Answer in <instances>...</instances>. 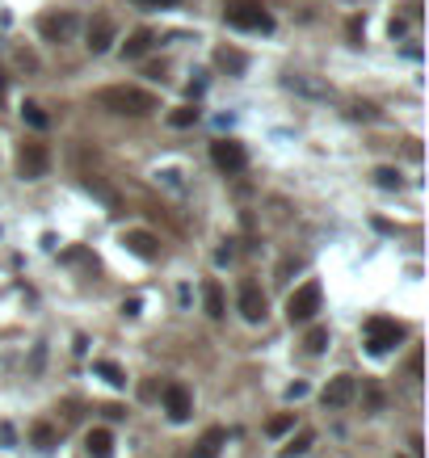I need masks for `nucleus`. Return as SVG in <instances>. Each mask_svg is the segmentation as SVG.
Instances as JSON below:
<instances>
[{
  "mask_svg": "<svg viewBox=\"0 0 429 458\" xmlns=\"http://www.w3.org/2000/svg\"><path fill=\"white\" fill-rule=\"evenodd\" d=\"M97 105L114 110V114H131V118H147L160 110V101L147 89H135V85H110V89H97Z\"/></svg>",
  "mask_w": 429,
  "mask_h": 458,
  "instance_id": "f257e3e1",
  "label": "nucleus"
},
{
  "mask_svg": "<svg viewBox=\"0 0 429 458\" xmlns=\"http://www.w3.org/2000/svg\"><path fill=\"white\" fill-rule=\"evenodd\" d=\"M223 21L232 30H248V34H270L274 30V17H270V9L261 0H228Z\"/></svg>",
  "mask_w": 429,
  "mask_h": 458,
  "instance_id": "f03ea898",
  "label": "nucleus"
},
{
  "mask_svg": "<svg viewBox=\"0 0 429 458\" xmlns=\"http://www.w3.org/2000/svg\"><path fill=\"white\" fill-rule=\"evenodd\" d=\"M316 311H320V282H303L299 290H290V299H286V320L307 324Z\"/></svg>",
  "mask_w": 429,
  "mask_h": 458,
  "instance_id": "7ed1b4c3",
  "label": "nucleus"
},
{
  "mask_svg": "<svg viewBox=\"0 0 429 458\" xmlns=\"http://www.w3.org/2000/svg\"><path fill=\"white\" fill-rule=\"evenodd\" d=\"M400 341H404V324L387 320V316L366 320V349H371V353H387V349H396Z\"/></svg>",
  "mask_w": 429,
  "mask_h": 458,
  "instance_id": "20e7f679",
  "label": "nucleus"
},
{
  "mask_svg": "<svg viewBox=\"0 0 429 458\" xmlns=\"http://www.w3.org/2000/svg\"><path fill=\"white\" fill-rule=\"evenodd\" d=\"M47 169H51L47 143H21L17 147V173H21V181H38V177H47Z\"/></svg>",
  "mask_w": 429,
  "mask_h": 458,
  "instance_id": "39448f33",
  "label": "nucleus"
},
{
  "mask_svg": "<svg viewBox=\"0 0 429 458\" xmlns=\"http://www.w3.org/2000/svg\"><path fill=\"white\" fill-rule=\"evenodd\" d=\"M76 30H80V17L76 13H43L38 17V34L47 38V43H72L76 38Z\"/></svg>",
  "mask_w": 429,
  "mask_h": 458,
  "instance_id": "423d86ee",
  "label": "nucleus"
},
{
  "mask_svg": "<svg viewBox=\"0 0 429 458\" xmlns=\"http://www.w3.org/2000/svg\"><path fill=\"white\" fill-rule=\"evenodd\" d=\"M211 160H215L223 173H244L248 151H244V143H236V139H215V143H211Z\"/></svg>",
  "mask_w": 429,
  "mask_h": 458,
  "instance_id": "0eeeda50",
  "label": "nucleus"
},
{
  "mask_svg": "<svg viewBox=\"0 0 429 458\" xmlns=\"http://www.w3.org/2000/svg\"><path fill=\"white\" fill-rule=\"evenodd\" d=\"M164 412H169V420H190V412H194V395L181 387V383H169L164 387Z\"/></svg>",
  "mask_w": 429,
  "mask_h": 458,
  "instance_id": "6e6552de",
  "label": "nucleus"
},
{
  "mask_svg": "<svg viewBox=\"0 0 429 458\" xmlns=\"http://www.w3.org/2000/svg\"><path fill=\"white\" fill-rule=\"evenodd\" d=\"M354 395H358V383L349 374H337V378H329L320 400H324V408H345V404H354Z\"/></svg>",
  "mask_w": 429,
  "mask_h": 458,
  "instance_id": "1a4fd4ad",
  "label": "nucleus"
},
{
  "mask_svg": "<svg viewBox=\"0 0 429 458\" xmlns=\"http://www.w3.org/2000/svg\"><path fill=\"white\" fill-rule=\"evenodd\" d=\"M240 316L248 324L265 320V294H261L257 282H244V286H240Z\"/></svg>",
  "mask_w": 429,
  "mask_h": 458,
  "instance_id": "9d476101",
  "label": "nucleus"
},
{
  "mask_svg": "<svg viewBox=\"0 0 429 458\" xmlns=\"http://www.w3.org/2000/svg\"><path fill=\"white\" fill-rule=\"evenodd\" d=\"M114 34H118V30H114L110 17H93V21H89V50H93V55H105V50L114 46Z\"/></svg>",
  "mask_w": 429,
  "mask_h": 458,
  "instance_id": "9b49d317",
  "label": "nucleus"
},
{
  "mask_svg": "<svg viewBox=\"0 0 429 458\" xmlns=\"http://www.w3.org/2000/svg\"><path fill=\"white\" fill-rule=\"evenodd\" d=\"M228 446V429L223 425H211L202 437H198V446H194V458H219V450Z\"/></svg>",
  "mask_w": 429,
  "mask_h": 458,
  "instance_id": "f8f14e48",
  "label": "nucleus"
},
{
  "mask_svg": "<svg viewBox=\"0 0 429 458\" xmlns=\"http://www.w3.org/2000/svg\"><path fill=\"white\" fill-rule=\"evenodd\" d=\"M122 244H127V252H135L139 261H156V257H160V248H156V235H152V231H127V235H122Z\"/></svg>",
  "mask_w": 429,
  "mask_h": 458,
  "instance_id": "ddd939ff",
  "label": "nucleus"
},
{
  "mask_svg": "<svg viewBox=\"0 0 429 458\" xmlns=\"http://www.w3.org/2000/svg\"><path fill=\"white\" fill-rule=\"evenodd\" d=\"M202 303H206V316L211 320H223L228 316V299H223V286L219 282H206L202 286Z\"/></svg>",
  "mask_w": 429,
  "mask_h": 458,
  "instance_id": "4468645a",
  "label": "nucleus"
},
{
  "mask_svg": "<svg viewBox=\"0 0 429 458\" xmlns=\"http://www.w3.org/2000/svg\"><path fill=\"white\" fill-rule=\"evenodd\" d=\"M85 450H89V458H110L114 454V433L110 429H89Z\"/></svg>",
  "mask_w": 429,
  "mask_h": 458,
  "instance_id": "2eb2a0df",
  "label": "nucleus"
},
{
  "mask_svg": "<svg viewBox=\"0 0 429 458\" xmlns=\"http://www.w3.org/2000/svg\"><path fill=\"white\" fill-rule=\"evenodd\" d=\"M215 63H219L223 72H232V76H240V72L248 68V59H244L240 50H232V46H219V50H215Z\"/></svg>",
  "mask_w": 429,
  "mask_h": 458,
  "instance_id": "dca6fc26",
  "label": "nucleus"
},
{
  "mask_svg": "<svg viewBox=\"0 0 429 458\" xmlns=\"http://www.w3.org/2000/svg\"><path fill=\"white\" fill-rule=\"evenodd\" d=\"M147 46H152V30H135V34L122 43V55H127V59H139V55H147Z\"/></svg>",
  "mask_w": 429,
  "mask_h": 458,
  "instance_id": "f3484780",
  "label": "nucleus"
},
{
  "mask_svg": "<svg viewBox=\"0 0 429 458\" xmlns=\"http://www.w3.org/2000/svg\"><path fill=\"white\" fill-rule=\"evenodd\" d=\"M21 118H26L34 131H47V127H51V118L43 114V105H34V101H26V105H21Z\"/></svg>",
  "mask_w": 429,
  "mask_h": 458,
  "instance_id": "a211bd4d",
  "label": "nucleus"
},
{
  "mask_svg": "<svg viewBox=\"0 0 429 458\" xmlns=\"http://www.w3.org/2000/svg\"><path fill=\"white\" fill-rule=\"evenodd\" d=\"M312 446H316V433H312V429H303V433H299V437H295L290 446H282V454H286V458H295V454H307Z\"/></svg>",
  "mask_w": 429,
  "mask_h": 458,
  "instance_id": "6ab92c4d",
  "label": "nucleus"
},
{
  "mask_svg": "<svg viewBox=\"0 0 429 458\" xmlns=\"http://www.w3.org/2000/svg\"><path fill=\"white\" fill-rule=\"evenodd\" d=\"M303 345H307V353H324V349H329V328H324V324H316V328L307 332V341H303Z\"/></svg>",
  "mask_w": 429,
  "mask_h": 458,
  "instance_id": "aec40b11",
  "label": "nucleus"
},
{
  "mask_svg": "<svg viewBox=\"0 0 429 458\" xmlns=\"http://www.w3.org/2000/svg\"><path fill=\"white\" fill-rule=\"evenodd\" d=\"M30 437H34V446H38V450H55V442H59V433H55L51 425H34V429H30Z\"/></svg>",
  "mask_w": 429,
  "mask_h": 458,
  "instance_id": "412c9836",
  "label": "nucleus"
},
{
  "mask_svg": "<svg viewBox=\"0 0 429 458\" xmlns=\"http://www.w3.org/2000/svg\"><path fill=\"white\" fill-rule=\"evenodd\" d=\"M286 89H299V92H312V97H324V85H316V80H307V76H286Z\"/></svg>",
  "mask_w": 429,
  "mask_h": 458,
  "instance_id": "4be33fe9",
  "label": "nucleus"
},
{
  "mask_svg": "<svg viewBox=\"0 0 429 458\" xmlns=\"http://www.w3.org/2000/svg\"><path fill=\"white\" fill-rule=\"evenodd\" d=\"M97 374H101V378H105L110 387H127V374L114 366V362H97Z\"/></svg>",
  "mask_w": 429,
  "mask_h": 458,
  "instance_id": "5701e85b",
  "label": "nucleus"
},
{
  "mask_svg": "<svg viewBox=\"0 0 429 458\" xmlns=\"http://www.w3.org/2000/svg\"><path fill=\"white\" fill-rule=\"evenodd\" d=\"M169 122H173V127H194V122H198V110H194V105H181V110L169 114Z\"/></svg>",
  "mask_w": 429,
  "mask_h": 458,
  "instance_id": "b1692460",
  "label": "nucleus"
},
{
  "mask_svg": "<svg viewBox=\"0 0 429 458\" xmlns=\"http://www.w3.org/2000/svg\"><path fill=\"white\" fill-rule=\"evenodd\" d=\"M375 185H383V189H400V173H396V169H375Z\"/></svg>",
  "mask_w": 429,
  "mask_h": 458,
  "instance_id": "393cba45",
  "label": "nucleus"
},
{
  "mask_svg": "<svg viewBox=\"0 0 429 458\" xmlns=\"http://www.w3.org/2000/svg\"><path fill=\"white\" fill-rule=\"evenodd\" d=\"M366 408H371V416L383 412V391L375 387V383H366Z\"/></svg>",
  "mask_w": 429,
  "mask_h": 458,
  "instance_id": "a878e982",
  "label": "nucleus"
},
{
  "mask_svg": "<svg viewBox=\"0 0 429 458\" xmlns=\"http://www.w3.org/2000/svg\"><path fill=\"white\" fill-rule=\"evenodd\" d=\"M290 425H295V416H274V420L265 425V433H274V437H278V433H286Z\"/></svg>",
  "mask_w": 429,
  "mask_h": 458,
  "instance_id": "bb28decb",
  "label": "nucleus"
},
{
  "mask_svg": "<svg viewBox=\"0 0 429 458\" xmlns=\"http://www.w3.org/2000/svg\"><path fill=\"white\" fill-rule=\"evenodd\" d=\"M135 4H143V9H177L181 0H135Z\"/></svg>",
  "mask_w": 429,
  "mask_h": 458,
  "instance_id": "cd10ccee",
  "label": "nucleus"
},
{
  "mask_svg": "<svg viewBox=\"0 0 429 458\" xmlns=\"http://www.w3.org/2000/svg\"><path fill=\"white\" fill-rule=\"evenodd\" d=\"M354 118H375V105H366V101H358V105H354Z\"/></svg>",
  "mask_w": 429,
  "mask_h": 458,
  "instance_id": "c85d7f7f",
  "label": "nucleus"
},
{
  "mask_svg": "<svg viewBox=\"0 0 429 458\" xmlns=\"http://www.w3.org/2000/svg\"><path fill=\"white\" fill-rule=\"evenodd\" d=\"M307 395V383H295V387H286V400H303Z\"/></svg>",
  "mask_w": 429,
  "mask_h": 458,
  "instance_id": "c756f323",
  "label": "nucleus"
},
{
  "mask_svg": "<svg viewBox=\"0 0 429 458\" xmlns=\"http://www.w3.org/2000/svg\"><path fill=\"white\" fill-rule=\"evenodd\" d=\"M139 311H143L139 299H127V303H122V316H139Z\"/></svg>",
  "mask_w": 429,
  "mask_h": 458,
  "instance_id": "7c9ffc66",
  "label": "nucleus"
},
{
  "mask_svg": "<svg viewBox=\"0 0 429 458\" xmlns=\"http://www.w3.org/2000/svg\"><path fill=\"white\" fill-rule=\"evenodd\" d=\"M0 97H4V76H0Z\"/></svg>",
  "mask_w": 429,
  "mask_h": 458,
  "instance_id": "2f4dec72",
  "label": "nucleus"
}]
</instances>
